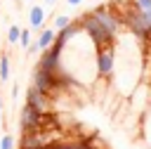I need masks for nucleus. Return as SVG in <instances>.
I'll return each instance as SVG.
<instances>
[{"label": "nucleus", "instance_id": "nucleus-10", "mask_svg": "<svg viewBox=\"0 0 151 149\" xmlns=\"http://www.w3.org/2000/svg\"><path fill=\"white\" fill-rule=\"evenodd\" d=\"M31 43H33V38H31V28H21L19 47H21V50H28V47H31Z\"/></svg>", "mask_w": 151, "mask_h": 149}, {"label": "nucleus", "instance_id": "nucleus-7", "mask_svg": "<svg viewBox=\"0 0 151 149\" xmlns=\"http://www.w3.org/2000/svg\"><path fill=\"white\" fill-rule=\"evenodd\" d=\"M19 35H21V26L19 24H9L7 26V43L12 47H19Z\"/></svg>", "mask_w": 151, "mask_h": 149}, {"label": "nucleus", "instance_id": "nucleus-2", "mask_svg": "<svg viewBox=\"0 0 151 149\" xmlns=\"http://www.w3.org/2000/svg\"><path fill=\"white\" fill-rule=\"evenodd\" d=\"M116 61H118V47L113 45H104V47H94V71L99 78H111L116 76Z\"/></svg>", "mask_w": 151, "mask_h": 149}, {"label": "nucleus", "instance_id": "nucleus-6", "mask_svg": "<svg viewBox=\"0 0 151 149\" xmlns=\"http://www.w3.org/2000/svg\"><path fill=\"white\" fill-rule=\"evenodd\" d=\"M45 19H47V12H45V7L42 5H33L31 9H28V28L31 31H40V28H45Z\"/></svg>", "mask_w": 151, "mask_h": 149}, {"label": "nucleus", "instance_id": "nucleus-16", "mask_svg": "<svg viewBox=\"0 0 151 149\" xmlns=\"http://www.w3.org/2000/svg\"><path fill=\"white\" fill-rule=\"evenodd\" d=\"M42 2H45V7H54L57 5V0H42Z\"/></svg>", "mask_w": 151, "mask_h": 149}, {"label": "nucleus", "instance_id": "nucleus-13", "mask_svg": "<svg viewBox=\"0 0 151 149\" xmlns=\"http://www.w3.org/2000/svg\"><path fill=\"white\" fill-rule=\"evenodd\" d=\"M19 149H54V142L52 144H45V147H19Z\"/></svg>", "mask_w": 151, "mask_h": 149}, {"label": "nucleus", "instance_id": "nucleus-9", "mask_svg": "<svg viewBox=\"0 0 151 149\" xmlns=\"http://www.w3.org/2000/svg\"><path fill=\"white\" fill-rule=\"evenodd\" d=\"M73 19L68 17V14H54V19H52V28L54 31H59V28H64V26H68Z\"/></svg>", "mask_w": 151, "mask_h": 149}, {"label": "nucleus", "instance_id": "nucleus-4", "mask_svg": "<svg viewBox=\"0 0 151 149\" xmlns=\"http://www.w3.org/2000/svg\"><path fill=\"white\" fill-rule=\"evenodd\" d=\"M52 97L50 95H45L42 90H38L35 85H28V90H26V104H31L35 111H40V114H50V109H52Z\"/></svg>", "mask_w": 151, "mask_h": 149}, {"label": "nucleus", "instance_id": "nucleus-8", "mask_svg": "<svg viewBox=\"0 0 151 149\" xmlns=\"http://www.w3.org/2000/svg\"><path fill=\"white\" fill-rule=\"evenodd\" d=\"M0 80L2 83L9 80V57H7V52H0Z\"/></svg>", "mask_w": 151, "mask_h": 149}, {"label": "nucleus", "instance_id": "nucleus-3", "mask_svg": "<svg viewBox=\"0 0 151 149\" xmlns=\"http://www.w3.org/2000/svg\"><path fill=\"white\" fill-rule=\"evenodd\" d=\"M42 116H45V114L35 111L31 104H26V102H24V106H21V111H19V128H21V132H33V130L45 128Z\"/></svg>", "mask_w": 151, "mask_h": 149}, {"label": "nucleus", "instance_id": "nucleus-11", "mask_svg": "<svg viewBox=\"0 0 151 149\" xmlns=\"http://www.w3.org/2000/svg\"><path fill=\"white\" fill-rule=\"evenodd\" d=\"M127 5L130 7H134V9H139V12H151V0H127Z\"/></svg>", "mask_w": 151, "mask_h": 149}, {"label": "nucleus", "instance_id": "nucleus-18", "mask_svg": "<svg viewBox=\"0 0 151 149\" xmlns=\"http://www.w3.org/2000/svg\"><path fill=\"white\" fill-rule=\"evenodd\" d=\"M0 149H2V147H0Z\"/></svg>", "mask_w": 151, "mask_h": 149}, {"label": "nucleus", "instance_id": "nucleus-17", "mask_svg": "<svg viewBox=\"0 0 151 149\" xmlns=\"http://www.w3.org/2000/svg\"><path fill=\"white\" fill-rule=\"evenodd\" d=\"M0 123H2V99H0Z\"/></svg>", "mask_w": 151, "mask_h": 149}, {"label": "nucleus", "instance_id": "nucleus-1", "mask_svg": "<svg viewBox=\"0 0 151 149\" xmlns=\"http://www.w3.org/2000/svg\"><path fill=\"white\" fill-rule=\"evenodd\" d=\"M78 24H80V31L90 38V43H92L94 47H104V45H113V43H116V35L109 33L90 12H85V14L78 19Z\"/></svg>", "mask_w": 151, "mask_h": 149}, {"label": "nucleus", "instance_id": "nucleus-14", "mask_svg": "<svg viewBox=\"0 0 151 149\" xmlns=\"http://www.w3.org/2000/svg\"><path fill=\"white\" fill-rule=\"evenodd\" d=\"M17 95H19V85L14 83V85H12V99H17Z\"/></svg>", "mask_w": 151, "mask_h": 149}, {"label": "nucleus", "instance_id": "nucleus-5", "mask_svg": "<svg viewBox=\"0 0 151 149\" xmlns=\"http://www.w3.org/2000/svg\"><path fill=\"white\" fill-rule=\"evenodd\" d=\"M54 38H57V31H54L52 26L40 28V31H38V38L31 43L28 52H42V50H50V45L54 43Z\"/></svg>", "mask_w": 151, "mask_h": 149}, {"label": "nucleus", "instance_id": "nucleus-15", "mask_svg": "<svg viewBox=\"0 0 151 149\" xmlns=\"http://www.w3.org/2000/svg\"><path fill=\"white\" fill-rule=\"evenodd\" d=\"M80 2H83V0H66V5H68V7H78Z\"/></svg>", "mask_w": 151, "mask_h": 149}, {"label": "nucleus", "instance_id": "nucleus-12", "mask_svg": "<svg viewBox=\"0 0 151 149\" xmlns=\"http://www.w3.org/2000/svg\"><path fill=\"white\" fill-rule=\"evenodd\" d=\"M0 147H2V149H17V142H14L12 135H2V137H0Z\"/></svg>", "mask_w": 151, "mask_h": 149}]
</instances>
